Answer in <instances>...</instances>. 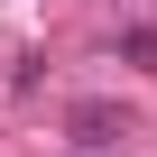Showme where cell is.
<instances>
[{
	"label": "cell",
	"mask_w": 157,
	"mask_h": 157,
	"mask_svg": "<svg viewBox=\"0 0 157 157\" xmlns=\"http://www.w3.org/2000/svg\"><path fill=\"white\" fill-rule=\"evenodd\" d=\"M111 129H120V111H111V102H83V111H74V139H83V148H102Z\"/></svg>",
	"instance_id": "6da1fadb"
},
{
	"label": "cell",
	"mask_w": 157,
	"mask_h": 157,
	"mask_svg": "<svg viewBox=\"0 0 157 157\" xmlns=\"http://www.w3.org/2000/svg\"><path fill=\"white\" fill-rule=\"evenodd\" d=\"M120 56H129L139 74H157V28H120Z\"/></svg>",
	"instance_id": "7a4b0ae2"
}]
</instances>
